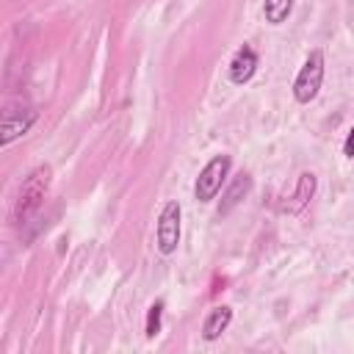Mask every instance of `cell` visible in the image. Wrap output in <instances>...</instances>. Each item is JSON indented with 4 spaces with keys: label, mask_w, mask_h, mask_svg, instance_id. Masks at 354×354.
Here are the masks:
<instances>
[{
    "label": "cell",
    "mask_w": 354,
    "mask_h": 354,
    "mask_svg": "<svg viewBox=\"0 0 354 354\" xmlns=\"http://www.w3.org/2000/svg\"><path fill=\"white\" fill-rule=\"evenodd\" d=\"M230 166H232L230 155H216L213 160H207L205 169H202L199 177H196V183H194V196H196L199 202L216 199V194L221 191L224 177L230 174Z\"/></svg>",
    "instance_id": "3957f363"
},
{
    "label": "cell",
    "mask_w": 354,
    "mask_h": 354,
    "mask_svg": "<svg viewBox=\"0 0 354 354\" xmlns=\"http://www.w3.org/2000/svg\"><path fill=\"white\" fill-rule=\"evenodd\" d=\"M321 83H324V53L321 50H313L307 55V61L301 64L296 80H293V97L296 102H313L321 91Z\"/></svg>",
    "instance_id": "7a4b0ae2"
},
{
    "label": "cell",
    "mask_w": 354,
    "mask_h": 354,
    "mask_svg": "<svg viewBox=\"0 0 354 354\" xmlns=\"http://www.w3.org/2000/svg\"><path fill=\"white\" fill-rule=\"evenodd\" d=\"M249 188H252V177L241 171V174L232 180V185L224 191V196H221V202H218V216H227V213H232V210L241 205V199L249 194Z\"/></svg>",
    "instance_id": "52a82bcc"
},
{
    "label": "cell",
    "mask_w": 354,
    "mask_h": 354,
    "mask_svg": "<svg viewBox=\"0 0 354 354\" xmlns=\"http://www.w3.org/2000/svg\"><path fill=\"white\" fill-rule=\"evenodd\" d=\"M33 122H36V111H30V108L6 111V116H3V147H8L14 138L25 136Z\"/></svg>",
    "instance_id": "8992f818"
},
{
    "label": "cell",
    "mask_w": 354,
    "mask_h": 354,
    "mask_svg": "<svg viewBox=\"0 0 354 354\" xmlns=\"http://www.w3.org/2000/svg\"><path fill=\"white\" fill-rule=\"evenodd\" d=\"M343 152H346L348 158H354V127H351V133L346 136V144H343Z\"/></svg>",
    "instance_id": "7c38bea8"
},
{
    "label": "cell",
    "mask_w": 354,
    "mask_h": 354,
    "mask_svg": "<svg viewBox=\"0 0 354 354\" xmlns=\"http://www.w3.org/2000/svg\"><path fill=\"white\" fill-rule=\"evenodd\" d=\"M180 202H166L160 207V216H158V230H155V246L160 254H174L177 246H180Z\"/></svg>",
    "instance_id": "277c9868"
},
{
    "label": "cell",
    "mask_w": 354,
    "mask_h": 354,
    "mask_svg": "<svg viewBox=\"0 0 354 354\" xmlns=\"http://www.w3.org/2000/svg\"><path fill=\"white\" fill-rule=\"evenodd\" d=\"M160 315H163V301H155L147 313V337H155L160 332Z\"/></svg>",
    "instance_id": "8fae6325"
},
{
    "label": "cell",
    "mask_w": 354,
    "mask_h": 354,
    "mask_svg": "<svg viewBox=\"0 0 354 354\" xmlns=\"http://www.w3.org/2000/svg\"><path fill=\"white\" fill-rule=\"evenodd\" d=\"M254 72H257V53H254L249 44H243V47L232 55V61H230V80H232L235 86H243V83L252 80Z\"/></svg>",
    "instance_id": "5b68a950"
},
{
    "label": "cell",
    "mask_w": 354,
    "mask_h": 354,
    "mask_svg": "<svg viewBox=\"0 0 354 354\" xmlns=\"http://www.w3.org/2000/svg\"><path fill=\"white\" fill-rule=\"evenodd\" d=\"M50 180H53V169H50V166H36V169L22 180L19 196H17V207H14L17 221H28V218L39 210V205H41L47 188H50Z\"/></svg>",
    "instance_id": "6da1fadb"
},
{
    "label": "cell",
    "mask_w": 354,
    "mask_h": 354,
    "mask_svg": "<svg viewBox=\"0 0 354 354\" xmlns=\"http://www.w3.org/2000/svg\"><path fill=\"white\" fill-rule=\"evenodd\" d=\"M313 194H315V174L313 171H304L301 177H299V185H296V194L290 196L293 202H288L282 210L285 213H299L310 199H313Z\"/></svg>",
    "instance_id": "9c48e42d"
},
{
    "label": "cell",
    "mask_w": 354,
    "mask_h": 354,
    "mask_svg": "<svg viewBox=\"0 0 354 354\" xmlns=\"http://www.w3.org/2000/svg\"><path fill=\"white\" fill-rule=\"evenodd\" d=\"M293 11V0H263V17L268 25H282Z\"/></svg>",
    "instance_id": "30bf717a"
},
{
    "label": "cell",
    "mask_w": 354,
    "mask_h": 354,
    "mask_svg": "<svg viewBox=\"0 0 354 354\" xmlns=\"http://www.w3.org/2000/svg\"><path fill=\"white\" fill-rule=\"evenodd\" d=\"M230 321H232V310L230 307H213L210 313H207V318H205V324H202V337L205 340H216V337H221V332L230 326Z\"/></svg>",
    "instance_id": "ba28073f"
}]
</instances>
